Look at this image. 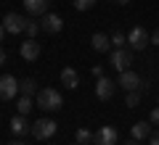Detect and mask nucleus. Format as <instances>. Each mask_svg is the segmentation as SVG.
<instances>
[{
	"label": "nucleus",
	"instance_id": "nucleus-1",
	"mask_svg": "<svg viewBox=\"0 0 159 145\" xmlns=\"http://www.w3.org/2000/svg\"><path fill=\"white\" fill-rule=\"evenodd\" d=\"M34 106L43 108V111H58V108L64 106V98H61V92H58V90L43 87L37 95H34Z\"/></svg>",
	"mask_w": 159,
	"mask_h": 145
},
{
	"label": "nucleus",
	"instance_id": "nucleus-2",
	"mask_svg": "<svg viewBox=\"0 0 159 145\" xmlns=\"http://www.w3.org/2000/svg\"><path fill=\"white\" fill-rule=\"evenodd\" d=\"M56 129H58V124L53 122V119H37V122L32 124V129H29V132H32L37 140H48V137H53V134H56Z\"/></svg>",
	"mask_w": 159,
	"mask_h": 145
},
{
	"label": "nucleus",
	"instance_id": "nucleus-3",
	"mask_svg": "<svg viewBox=\"0 0 159 145\" xmlns=\"http://www.w3.org/2000/svg\"><path fill=\"white\" fill-rule=\"evenodd\" d=\"M148 42H151V34H148L143 27H133L130 32H127V45H130L133 50H143Z\"/></svg>",
	"mask_w": 159,
	"mask_h": 145
},
{
	"label": "nucleus",
	"instance_id": "nucleus-4",
	"mask_svg": "<svg viewBox=\"0 0 159 145\" xmlns=\"http://www.w3.org/2000/svg\"><path fill=\"white\" fill-rule=\"evenodd\" d=\"M19 95V79L11 74H3L0 77V100H13Z\"/></svg>",
	"mask_w": 159,
	"mask_h": 145
},
{
	"label": "nucleus",
	"instance_id": "nucleus-5",
	"mask_svg": "<svg viewBox=\"0 0 159 145\" xmlns=\"http://www.w3.org/2000/svg\"><path fill=\"white\" fill-rule=\"evenodd\" d=\"M109 63H111V69H117V71L122 74V71H127V69L133 66V53L125 50V48H117V50L111 53V61Z\"/></svg>",
	"mask_w": 159,
	"mask_h": 145
},
{
	"label": "nucleus",
	"instance_id": "nucleus-6",
	"mask_svg": "<svg viewBox=\"0 0 159 145\" xmlns=\"http://www.w3.org/2000/svg\"><path fill=\"white\" fill-rule=\"evenodd\" d=\"M117 127H111V124H106V127H101L98 132H93V145H117Z\"/></svg>",
	"mask_w": 159,
	"mask_h": 145
},
{
	"label": "nucleus",
	"instance_id": "nucleus-7",
	"mask_svg": "<svg viewBox=\"0 0 159 145\" xmlns=\"http://www.w3.org/2000/svg\"><path fill=\"white\" fill-rule=\"evenodd\" d=\"M3 27H6L8 34H21L27 29V16H21V13H6Z\"/></svg>",
	"mask_w": 159,
	"mask_h": 145
},
{
	"label": "nucleus",
	"instance_id": "nucleus-8",
	"mask_svg": "<svg viewBox=\"0 0 159 145\" xmlns=\"http://www.w3.org/2000/svg\"><path fill=\"white\" fill-rule=\"evenodd\" d=\"M117 87H119L117 82H111L109 77H101V79L96 82V95H98V100H111L114 92H117Z\"/></svg>",
	"mask_w": 159,
	"mask_h": 145
},
{
	"label": "nucleus",
	"instance_id": "nucleus-9",
	"mask_svg": "<svg viewBox=\"0 0 159 145\" xmlns=\"http://www.w3.org/2000/svg\"><path fill=\"white\" fill-rule=\"evenodd\" d=\"M117 84H119V87H122V90H125V92H130V90H141L143 79L138 77V74L133 71V69H127V71H122V74H119Z\"/></svg>",
	"mask_w": 159,
	"mask_h": 145
},
{
	"label": "nucleus",
	"instance_id": "nucleus-10",
	"mask_svg": "<svg viewBox=\"0 0 159 145\" xmlns=\"http://www.w3.org/2000/svg\"><path fill=\"white\" fill-rule=\"evenodd\" d=\"M40 27H43V32H48V34H58L64 29V19L58 16V13H45L43 21H40Z\"/></svg>",
	"mask_w": 159,
	"mask_h": 145
},
{
	"label": "nucleus",
	"instance_id": "nucleus-11",
	"mask_svg": "<svg viewBox=\"0 0 159 145\" xmlns=\"http://www.w3.org/2000/svg\"><path fill=\"white\" fill-rule=\"evenodd\" d=\"M19 53H21L24 61H37L40 53H43V48H40L37 40H27V42H21V48H19Z\"/></svg>",
	"mask_w": 159,
	"mask_h": 145
},
{
	"label": "nucleus",
	"instance_id": "nucleus-12",
	"mask_svg": "<svg viewBox=\"0 0 159 145\" xmlns=\"http://www.w3.org/2000/svg\"><path fill=\"white\" fill-rule=\"evenodd\" d=\"M151 127H154L151 122H135L130 127V137H135L138 143H141V140H148V137H151V132H154Z\"/></svg>",
	"mask_w": 159,
	"mask_h": 145
},
{
	"label": "nucleus",
	"instance_id": "nucleus-13",
	"mask_svg": "<svg viewBox=\"0 0 159 145\" xmlns=\"http://www.w3.org/2000/svg\"><path fill=\"white\" fill-rule=\"evenodd\" d=\"M61 84H64V87H69V90H77V87H80V74H77V69H72V66L61 69Z\"/></svg>",
	"mask_w": 159,
	"mask_h": 145
},
{
	"label": "nucleus",
	"instance_id": "nucleus-14",
	"mask_svg": "<svg viewBox=\"0 0 159 145\" xmlns=\"http://www.w3.org/2000/svg\"><path fill=\"white\" fill-rule=\"evenodd\" d=\"M48 3H51V0H24V8H27V13H32V16H45Z\"/></svg>",
	"mask_w": 159,
	"mask_h": 145
},
{
	"label": "nucleus",
	"instance_id": "nucleus-15",
	"mask_svg": "<svg viewBox=\"0 0 159 145\" xmlns=\"http://www.w3.org/2000/svg\"><path fill=\"white\" fill-rule=\"evenodd\" d=\"M90 45H93V50L106 53L109 48H111V37H109V34H103V32H96V34L90 37Z\"/></svg>",
	"mask_w": 159,
	"mask_h": 145
},
{
	"label": "nucleus",
	"instance_id": "nucleus-16",
	"mask_svg": "<svg viewBox=\"0 0 159 145\" xmlns=\"http://www.w3.org/2000/svg\"><path fill=\"white\" fill-rule=\"evenodd\" d=\"M8 127H11V132L16 134V137H21V134H27L29 129H32V127L27 124V116H21V113H16V116L11 119V124H8Z\"/></svg>",
	"mask_w": 159,
	"mask_h": 145
},
{
	"label": "nucleus",
	"instance_id": "nucleus-17",
	"mask_svg": "<svg viewBox=\"0 0 159 145\" xmlns=\"http://www.w3.org/2000/svg\"><path fill=\"white\" fill-rule=\"evenodd\" d=\"M19 92H21V95H29V98L37 95V92H40V90H37V79H32V77L21 79V82H19Z\"/></svg>",
	"mask_w": 159,
	"mask_h": 145
},
{
	"label": "nucleus",
	"instance_id": "nucleus-18",
	"mask_svg": "<svg viewBox=\"0 0 159 145\" xmlns=\"http://www.w3.org/2000/svg\"><path fill=\"white\" fill-rule=\"evenodd\" d=\"M32 108H34V100L29 98V95H21V98L16 100V111L21 113V116H27V113L32 111Z\"/></svg>",
	"mask_w": 159,
	"mask_h": 145
},
{
	"label": "nucleus",
	"instance_id": "nucleus-19",
	"mask_svg": "<svg viewBox=\"0 0 159 145\" xmlns=\"http://www.w3.org/2000/svg\"><path fill=\"white\" fill-rule=\"evenodd\" d=\"M74 143H80V145H90L93 143V132L88 127H80L77 132H74Z\"/></svg>",
	"mask_w": 159,
	"mask_h": 145
},
{
	"label": "nucleus",
	"instance_id": "nucleus-20",
	"mask_svg": "<svg viewBox=\"0 0 159 145\" xmlns=\"http://www.w3.org/2000/svg\"><path fill=\"white\" fill-rule=\"evenodd\" d=\"M138 103H141V90H130V92H127V98H125V106L135 108Z\"/></svg>",
	"mask_w": 159,
	"mask_h": 145
},
{
	"label": "nucleus",
	"instance_id": "nucleus-21",
	"mask_svg": "<svg viewBox=\"0 0 159 145\" xmlns=\"http://www.w3.org/2000/svg\"><path fill=\"white\" fill-rule=\"evenodd\" d=\"M24 32H27V37H29V40H34L40 32H43V27H40L37 21H27V29H24Z\"/></svg>",
	"mask_w": 159,
	"mask_h": 145
},
{
	"label": "nucleus",
	"instance_id": "nucleus-22",
	"mask_svg": "<svg viewBox=\"0 0 159 145\" xmlns=\"http://www.w3.org/2000/svg\"><path fill=\"white\" fill-rule=\"evenodd\" d=\"M111 45H114V48H125V45H127V34L114 32V34H111Z\"/></svg>",
	"mask_w": 159,
	"mask_h": 145
},
{
	"label": "nucleus",
	"instance_id": "nucleus-23",
	"mask_svg": "<svg viewBox=\"0 0 159 145\" xmlns=\"http://www.w3.org/2000/svg\"><path fill=\"white\" fill-rule=\"evenodd\" d=\"M93 6H96V0H74V8L77 11H90Z\"/></svg>",
	"mask_w": 159,
	"mask_h": 145
},
{
	"label": "nucleus",
	"instance_id": "nucleus-24",
	"mask_svg": "<svg viewBox=\"0 0 159 145\" xmlns=\"http://www.w3.org/2000/svg\"><path fill=\"white\" fill-rule=\"evenodd\" d=\"M148 122H151V124H159V106L151 108V113H148Z\"/></svg>",
	"mask_w": 159,
	"mask_h": 145
},
{
	"label": "nucleus",
	"instance_id": "nucleus-25",
	"mask_svg": "<svg viewBox=\"0 0 159 145\" xmlns=\"http://www.w3.org/2000/svg\"><path fill=\"white\" fill-rule=\"evenodd\" d=\"M93 77L101 79V77H103V66H93Z\"/></svg>",
	"mask_w": 159,
	"mask_h": 145
},
{
	"label": "nucleus",
	"instance_id": "nucleus-26",
	"mask_svg": "<svg viewBox=\"0 0 159 145\" xmlns=\"http://www.w3.org/2000/svg\"><path fill=\"white\" fill-rule=\"evenodd\" d=\"M148 145H159V132H151V137H148Z\"/></svg>",
	"mask_w": 159,
	"mask_h": 145
},
{
	"label": "nucleus",
	"instance_id": "nucleus-27",
	"mask_svg": "<svg viewBox=\"0 0 159 145\" xmlns=\"http://www.w3.org/2000/svg\"><path fill=\"white\" fill-rule=\"evenodd\" d=\"M151 42H154V45H159V29H157V32L151 34Z\"/></svg>",
	"mask_w": 159,
	"mask_h": 145
},
{
	"label": "nucleus",
	"instance_id": "nucleus-28",
	"mask_svg": "<svg viewBox=\"0 0 159 145\" xmlns=\"http://www.w3.org/2000/svg\"><path fill=\"white\" fill-rule=\"evenodd\" d=\"M3 63H6V50L0 48V66H3Z\"/></svg>",
	"mask_w": 159,
	"mask_h": 145
},
{
	"label": "nucleus",
	"instance_id": "nucleus-29",
	"mask_svg": "<svg viewBox=\"0 0 159 145\" xmlns=\"http://www.w3.org/2000/svg\"><path fill=\"white\" fill-rule=\"evenodd\" d=\"M6 145H27V143H21V140H11V143H6Z\"/></svg>",
	"mask_w": 159,
	"mask_h": 145
},
{
	"label": "nucleus",
	"instance_id": "nucleus-30",
	"mask_svg": "<svg viewBox=\"0 0 159 145\" xmlns=\"http://www.w3.org/2000/svg\"><path fill=\"white\" fill-rule=\"evenodd\" d=\"M3 37H6V27L0 24V42H3Z\"/></svg>",
	"mask_w": 159,
	"mask_h": 145
},
{
	"label": "nucleus",
	"instance_id": "nucleus-31",
	"mask_svg": "<svg viewBox=\"0 0 159 145\" xmlns=\"http://www.w3.org/2000/svg\"><path fill=\"white\" fill-rule=\"evenodd\" d=\"M125 145H138V140H135V137H130V140H127Z\"/></svg>",
	"mask_w": 159,
	"mask_h": 145
},
{
	"label": "nucleus",
	"instance_id": "nucleus-32",
	"mask_svg": "<svg viewBox=\"0 0 159 145\" xmlns=\"http://www.w3.org/2000/svg\"><path fill=\"white\" fill-rule=\"evenodd\" d=\"M114 3H117V6H127V3H130V0H114Z\"/></svg>",
	"mask_w": 159,
	"mask_h": 145
},
{
	"label": "nucleus",
	"instance_id": "nucleus-33",
	"mask_svg": "<svg viewBox=\"0 0 159 145\" xmlns=\"http://www.w3.org/2000/svg\"><path fill=\"white\" fill-rule=\"evenodd\" d=\"M74 145H80V143H74Z\"/></svg>",
	"mask_w": 159,
	"mask_h": 145
}]
</instances>
